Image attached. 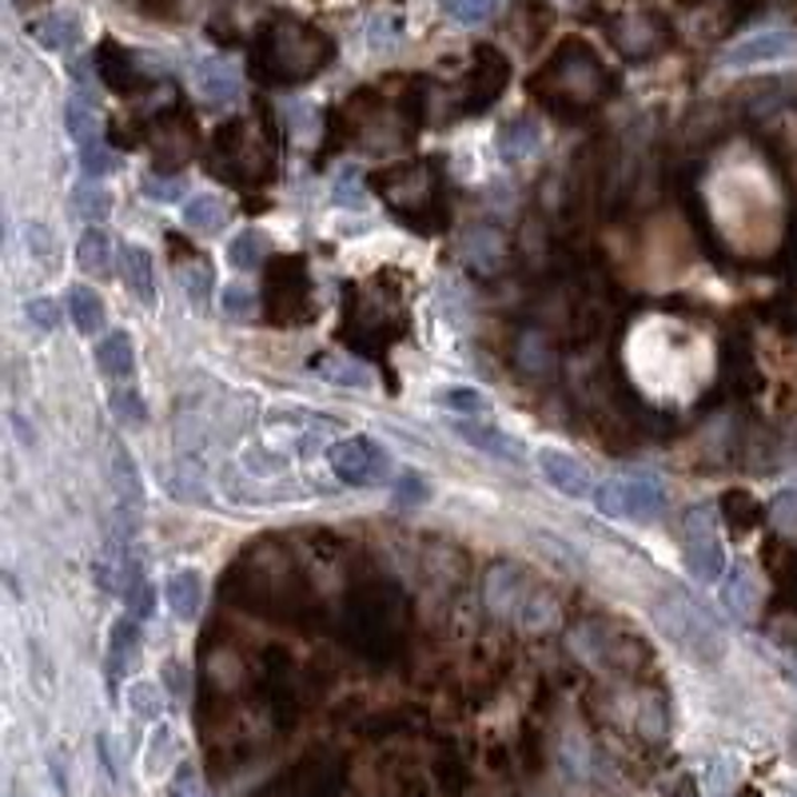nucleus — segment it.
I'll return each mask as SVG.
<instances>
[{"label": "nucleus", "instance_id": "obj_3", "mask_svg": "<svg viewBox=\"0 0 797 797\" xmlns=\"http://www.w3.org/2000/svg\"><path fill=\"white\" fill-rule=\"evenodd\" d=\"M654 618H658V627H662V634H666L686 658H697V662H714V658H722V646H726L722 627H717L706 610L697 607L686 590H670V594L658 598Z\"/></svg>", "mask_w": 797, "mask_h": 797}, {"label": "nucleus", "instance_id": "obj_43", "mask_svg": "<svg viewBox=\"0 0 797 797\" xmlns=\"http://www.w3.org/2000/svg\"><path fill=\"white\" fill-rule=\"evenodd\" d=\"M128 706L136 710L139 717H156L159 714V690L152 682H136L128 686Z\"/></svg>", "mask_w": 797, "mask_h": 797}, {"label": "nucleus", "instance_id": "obj_37", "mask_svg": "<svg viewBox=\"0 0 797 797\" xmlns=\"http://www.w3.org/2000/svg\"><path fill=\"white\" fill-rule=\"evenodd\" d=\"M722 510L729 515V527H737V530L754 527L757 518H762V507H757L746 490H729V495L722 498Z\"/></svg>", "mask_w": 797, "mask_h": 797}, {"label": "nucleus", "instance_id": "obj_18", "mask_svg": "<svg viewBox=\"0 0 797 797\" xmlns=\"http://www.w3.org/2000/svg\"><path fill=\"white\" fill-rule=\"evenodd\" d=\"M538 144H542V128H538V124H535L530 116L507 120V124L498 128V156L510 159V164H518V159L535 156Z\"/></svg>", "mask_w": 797, "mask_h": 797}, {"label": "nucleus", "instance_id": "obj_44", "mask_svg": "<svg viewBox=\"0 0 797 797\" xmlns=\"http://www.w3.org/2000/svg\"><path fill=\"white\" fill-rule=\"evenodd\" d=\"M224 311L228 315H248V311H256V296L244 283H228L224 288Z\"/></svg>", "mask_w": 797, "mask_h": 797}, {"label": "nucleus", "instance_id": "obj_35", "mask_svg": "<svg viewBox=\"0 0 797 797\" xmlns=\"http://www.w3.org/2000/svg\"><path fill=\"white\" fill-rule=\"evenodd\" d=\"M726 607L734 610V614H742V618H749V614H754V607H757V582L742 567L729 570Z\"/></svg>", "mask_w": 797, "mask_h": 797}, {"label": "nucleus", "instance_id": "obj_27", "mask_svg": "<svg viewBox=\"0 0 797 797\" xmlns=\"http://www.w3.org/2000/svg\"><path fill=\"white\" fill-rule=\"evenodd\" d=\"M455 431L463 438H467L470 447H478V451H487V455H498V458H518V438H510V435H503L498 427H490V423H455Z\"/></svg>", "mask_w": 797, "mask_h": 797}, {"label": "nucleus", "instance_id": "obj_25", "mask_svg": "<svg viewBox=\"0 0 797 797\" xmlns=\"http://www.w3.org/2000/svg\"><path fill=\"white\" fill-rule=\"evenodd\" d=\"M120 594H124V602H128V610L136 618H148L152 607H156V590H152L139 558H128V562H124V587H120Z\"/></svg>", "mask_w": 797, "mask_h": 797}, {"label": "nucleus", "instance_id": "obj_2", "mask_svg": "<svg viewBox=\"0 0 797 797\" xmlns=\"http://www.w3.org/2000/svg\"><path fill=\"white\" fill-rule=\"evenodd\" d=\"M607 89V72L598 64L594 49L582 40H567L555 56L547 60V69L530 80V92L542 96L555 112H578L590 108Z\"/></svg>", "mask_w": 797, "mask_h": 797}, {"label": "nucleus", "instance_id": "obj_30", "mask_svg": "<svg viewBox=\"0 0 797 797\" xmlns=\"http://www.w3.org/2000/svg\"><path fill=\"white\" fill-rule=\"evenodd\" d=\"M311 371H319L331 383H343V387H371V371L355 359H335V355H315L311 359Z\"/></svg>", "mask_w": 797, "mask_h": 797}, {"label": "nucleus", "instance_id": "obj_1", "mask_svg": "<svg viewBox=\"0 0 797 797\" xmlns=\"http://www.w3.org/2000/svg\"><path fill=\"white\" fill-rule=\"evenodd\" d=\"M331 40L315 32L303 20H276L263 29L256 44V69L271 84H296V80L315 76L331 60Z\"/></svg>", "mask_w": 797, "mask_h": 797}, {"label": "nucleus", "instance_id": "obj_13", "mask_svg": "<svg viewBox=\"0 0 797 797\" xmlns=\"http://www.w3.org/2000/svg\"><path fill=\"white\" fill-rule=\"evenodd\" d=\"M507 80H510L507 56L498 49H478L475 69H470V80H467V112H483L490 100L503 96Z\"/></svg>", "mask_w": 797, "mask_h": 797}, {"label": "nucleus", "instance_id": "obj_38", "mask_svg": "<svg viewBox=\"0 0 797 797\" xmlns=\"http://www.w3.org/2000/svg\"><path fill=\"white\" fill-rule=\"evenodd\" d=\"M179 283H184V291H188V299H196L199 308H204V299H208L211 291V271L204 259H188L184 268H179Z\"/></svg>", "mask_w": 797, "mask_h": 797}, {"label": "nucleus", "instance_id": "obj_10", "mask_svg": "<svg viewBox=\"0 0 797 797\" xmlns=\"http://www.w3.org/2000/svg\"><path fill=\"white\" fill-rule=\"evenodd\" d=\"M328 463H331V470H335L339 483H348V487H368V483H375V478L383 475L387 455H383L379 443L355 435V438L335 443V447L328 451Z\"/></svg>", "mask_w": 797, "mask_h": 797}, {"label": "nucleus", "instance_id": "obj_22", "mask_svg": "<svg viewBox=\"0 0 797 797\" xmlns=\"http://www.w3.org/2000/svg\"><path fill=\"white\" fill-rule=\"evenodd\" d=\"M64 299H69V315H72V323H76V331H84V335L104 331L108 311H104V299H100L96 291L84 288V283H72Z\"/></svg>", "mask_w": 797, "mask_h": 797}, {"label": "nucleus", "instance_id": "obj_50", "mask_svg": "<svg viewBox=\"0 0 797 797\" xmlns=\"http://www.w3.org/2000/svg\"><path fill=\"white\" fill-rule=\"evenodd\" d=\"M29 248L37 251V256H44V259L52 256V231L44 228V224H32V228H29Z\"/></svg>", "mask_w": 797, "mask_h": 797}, {"label": "nucleus", "instance_id": "obj_24", "mask_svg": "<svg viewBox=\"0 0 797 797\" xmlns=\"http://www.w3.org/2000/svg\"><path fill=\"white\" fill-rule=\"evenodd\" d=\"M32 37H37L44 49L64 52V49H72V44L80 40V20L72 17V12H49L44 20H37V24H32Z\"/></svg>", "mask_w": 797, "mask_h": 797}, {"label": "nucleus", "instance_id": "obj_51", "mask_svg": "<svg viewBox=\"0 0 797 797\" xmlns=\"http://www.w3.org/2000/svg\"><path fill=\"white\" fill-rule=\"evenodd\" d=\"M794 754H797V737H794Z\"/></svg>", "mask_w": 797, "mask_h": 797}, {"label": "nucleus", "instance_id": "obj_23", "mask_svg": "<svg viewBox=\"0 0 797 797\" xmlns=\"http://www.w3.org/2000/svg\"><path fill=\"white\" fill-rule=\"evenodd\" d=\"M64 128H69V136L76 139L80 148L100 144V116H96V108L89 104L84 92L69 96V104H64Z\"/></svg>", "mask_w": 797, "mask_h": 797}, {"label": "nucleus", "instance_id": "obj_15", "mask_svg": "<svg viewBox=\"0 0 797 797\" xmlns=\"http://www.w3.org/2000/svg\"><path fill=\"white\" fill-rule=\"evenodd\" d=\"M538 467L547 475L550 487H558L562 495L570 498H587L594 490V478H590V467L582 458L567 455V451H555V447H542L538 451Z\"/></svg>", "mask_w": 797, "mask_h": 797}, {"label": "nucleus", "instance_id": "obj_17", "mask_svg": "<svg viewBox=\"0 0 797 797\" xmlns=\"http://www.w3.org/2000/svg\"><path fill=\"white\" fill-rule=\"evenodd\" d=\"M96 72L112 92H120V96H128V92H136L139 84H144V80H139L136 60L120 49V44H112V40L96 52Z\"/></svg>", "mask_w": 797, "mask_h": 797}, {"label": "nucleus", "instance_id": "obj_42", "mask_svg": "<svg viewBox=\"0 0 797 797\" xmlns=\"http://www.w3.org/2000/svg\"><path fill=\"white\" fill-rule=\"evenodd\" d=\"M438 786L447 789L451 797H458L467 789V766H463L458 757H443V762H438Z\"/></svg>", "mask_w": 797, "mask_h": 797}, {"label": "nucleus", "instance_id": "obj_21", "mask_svg": "<svg viewBox=\"0 0 797 797\" xmlns=\"http://www.w3.org/2000/svg\"><path fill=\"white\" fill-rule=\"evenodd\" d=\"M164 594H168V607L176 610V618L192 622L199 614V602H204V578H199V570H176Z\"/></svg>", "mask_w": 797, "mask_h": 797}, {"label": "nucleus", "instance_id": "obj_7", "mask_svg": "<svg viewBox=\"0 0 797 797\" xmlns=\"http://www.w3.org/2000/svg\"><path fill=\"white\" fill-rule=\"evenodd\" d=\"M263 311L271 323H299L311 315V279L303 259H276L263 276Z\"/></svg>", "mask_w": 797, "mask_h": 797}, {"label": "nucleus", "instance_id": "obj_4", "mask_svg": "<svg viewBox=\"0 0 797 797\" xmlns=\"http://www.w3.org/2000/svg\"><path fill=\"white\" fill-rule=\"evenodd\" d=\"M351 630H355L359 650L368 654H383V650L398 646V630H403V614H398V590L383 587H359L351 598Z\"/></svg>", "mask_w": 797, "mask_h": 797}, {"label": "nucleus", "instance_id": "obj_41", "mask_svg": "<svg viewBox=\"0 0 797 797\" xmlns=\"http://www.w3.org/2000/svg\"><path fill=\"white\" fill-rule=\"evenodd\" d=\"M80 164H84L89 176H108V172H116V152H108L104 148V139H100V144L80 148Z\"/></svg>", "mask_w": 797, "mask_h": 797}, {"label": "nucleus", "instance_id": "obj_39", "mask_svg": "<svg viewBox=\"0 0 797 797\" xmlns=\"http://www.w3.org/2000/svg\"><path fill=\"white\" fill-rule=\"evenodd\" d=\"M112 411H116L120 423H144V418H148L144 398H139V391H132V387L112 391Z\"/></svg>", "mask_w": 797, "mask_h": 797}, {"label": "nucleus", "instance_id": "obj_11", "mask_svg": "<svg viewBox=\"0 0 797 797\" xmlns=\"http://www.w3.org/2000/svg\"><path fill=\"white\" fill-rule=\"evenodd\" d=\"M268 168V159L256 156V136H251V128L244 124V120H231L228 128H219L216 136V172L219 176L236 179V184H248V176L244 172H256Z\"/></svg>", "mask_w": 797, "mask_h": 797}, {"label": "nucleus", "instance_id": "obj_28", "mask_svg": "<svg viewBox=\"0 0 797 797\" xmlns=\"http://www.w3.org/2000/svg\"><path fill=\"white\" fill-rule=\"evenodd\" d=\"M224 219H228V204L219 196H192L188 204H184V224H188L192 231H204V236H211V231L224 228Z\"/></svg>", "mask_w": 797, "mask_h": 797}, {"label": "nucleus", "instance_id": "obj_32", "mask_svg": "<svg viewBox=\"0 0 797 797\" xmlns=\"http://www.w3.org/2000/svg\"><path fill=\"white\" fill-rule=\"evenodd\" d=\"M76 259H80V268L89 271V276H108V263H112V244H108V231H100V228H92V231H84V239H80V248H76Z\"/></svg>", "mask_w": 797, "mask_h": 797}, {"label": "nucleus", "instance_id": "obj_9", "mask_svg": "<svg viewBox=\"0 0 797 797\" xmlns=\"http://www.w3.org/2000/svg\"><path fill=\"white\" fill-rule=\"evenodd\" d=\"M797 56V32L789 29H762L734 40L722 52V69H757V64H777V60Z\"/></svg>", "mask_w": 797, "mask_h": 797}, {"label": "nucleus", "instance_id": "obj_8", "mask_svg": "<svg viewBox=\"0 0 797 797\" xmlns=\"http://www.w3.org/2000/svg\"><path fill=\"white\" fill-rule=\"evenodd\" d=\"M682 547H686V567L697 582H717V575L726 570V555H722V542H717L714 530V515L706 507H697L686 515V527H682Z\"/></svg>", "mask_w": 797, "mask_h": 797}, {"label": "nucleus", "instance_id": "obj_47", "mask_svg": "<svg viewBox=\"0 0 797 797\" xmlns=\"http://www.w3.org/2000/svg\"><path fill=\"white\" fill-rule=\"evenodd\" d=\"M398 503H423L427 498V478L415 475V470H407V475L398 478Z\"/></svg>", "mask_w": 797, "mask_h": 797}, {"label": "nucleus", "instance_id": "obj_16", "mask_svg": "<svg viewBox=\"0 0 797 797\" xmlns=\"http://www.w3.org/2000/svg\"><path fill=\"white\" fill-rule=\"evenodd\" d=\"M120 279H124L128 296H136L144 308L156 303V268H152L148 248L124 244V251H120Z\"/></svg>", "mask_w": 797, "mask_h": 797}, {"label": "nucleus", "instance_id": "obj_46", "mask_svg": "<svg viewBox=\"0 0 797 797\" xmlns=\"http://www.w3.org/2000/svg\"><path fill=\"white\" fill-rule=\"evenodd\" d=\"M29 319H32V328L52 331V328H56L60 311H56V303H52V299H32V303H29Z\"/></svg>", "mask_w": 797, "mask_h": 797}, {"label": "nucleus", "instance_id": "obj_6", "mask_svg": "<svg viewBox=\"0 0 797 797\" xmlns=\"http://www.w3.org/2000/svg\"><path fill=\"white\" fill-rule=\"evenodd\" d=\"M594 503L607 518H638V522H650V518H658L666 510V487H662V478L646 475V470H638V475H614L594 490Z\"/></svg>", "mask_w": 797, "mask_h": 797}, {"label": "nucleus", "instance_id": "obj_45", "mask_svg": "<svg viewBox=\"0 0 797 797\" xmlns=\"http://www.w3.org/2000/svg\"><path fill=\"white\" fill-rule=\"evenodd\" d=\"M144 196H152V199H159V204H168V199H179L184 196V184L179 179H159V176H148L144 184Z\"/></svg>", "mask_w": 797, "mask_h": 797}, {"label": "nucleus", "instance_id": "obj_19", "mask_svg": "<svg viewBox=\"0 0 797 797\" xmlns=\"http://www.w3.org/2000/svg\"><path fill=\"white\" fill-rule=\"evenodd\" d=\"M766 567H769V578H774L777 598H782L789 610H797V550L786 547V542H769Z\"/></svg>", "mask_w": 797, "mask_h": 797}, {"label": "nucleus", "instance_id": "obj_31", "mask_svg": "<svg viewBox=\"0 0 797 797\" xmlns=\"http://www.w3.org/2000/svg\"><path fill=\"white\" fill-rule=\"evenodd\" d=\"M72 211H76L84 224L96 228V224H104L112 211V192L100 188V184H80V188L72 192Z\"/></svg>", "mask_w": 797, "mask_h": 797}, {"label": "nucleus", "instance_id": "obj_36", "mask_svg": "<svg viewBox=\"0 0 797 797\" xmlns=\"http://www.w3.org/2000/svg\"><path fill=\"white\" fill-rule=\"evenodd\" d=\"M438 403L447 411H458V415H483L487 411V395L475 387H463V383H451V387H438Z\"/></svg>", "mask_w": 797, "mask_h": 797}, {"label": "nucleus", "instance_id": "obj_48", "mask_svg": "<svg viewBox=\"0 0 797 797\" xmlns=\"http://www.w3.org/2000/svg\"><path fill=\"white\" fill-rule=\"evenodd\" d=\"M395 32L398 24L391 17H375L371 20V49H391L395 44Z\"/></svg>", "mask_w": 797, "mask_h": 797}, {"label": "nucleus", "instance_id": "obj_5", "mask_svg": "<svg viewBox=\"0 0 797 797\" xmlns=\"http://www.w3.org/2000/svg\"><path fill=\"white\" fill-rule=\"evenodd\" d=\"M383 199L391 204L398 219L418 224V228H435L438 219L447 216V208L438 204V184L427 168H415V164H398V168L383 172L375 179Z\"/></svg>", "mask_w": 797, "mask_h": 797}, {"label": "nucleus", "instance_id": "obj_40", "mask_svg": "<svg viewBox=\"0 0 797 797\" xmlns=\"http://www.w3.org/2000/svg\"><path fill=\"white\" fill-rule=\"evenodd\" d=\"M112 475H116L120 483V495H124V503H136L139 507V475H136V463H132L124 451H116V463H112Z\"/></svg>", "mask_w": 797, "mask_h": 797}, {"label": "nucleus", "instance_id": "obj_33", "mask_svg": "<svg viewBox=\"0 0 797 797\" xmlns=\"http://www.w3.org/2000/svg\"><path fill=\"white\" fill-rule=\"evenodd\" d=\"M263 256H268V236H263V231H256V228L239 231V236L228 244V263H231V268H239V271H251Z\"/></svg>", "mask_w": 797, "mask_h": 797}, {"label": "nucleus", "instance_id": "obj_49", "mask_svg": "<svg viewBox=\"0 0 797 797\" xmlns=\"http://www.w3.org/2000/svg\"><path fill=\"white\" fill-rule=\"evenodd\" d=\"M168 797H204L199 794V786H196V774H192L188 766L179 769L176 774V782H172V794Z\"/></svg>", "mask_w": 797, "mask_h": 797}, {"label": "nucleus", "instance_id": "obj_34", "mask_svg": "<svg viewBox=\"0 0 797 797\" xmlns=\"http://www.w3.org/2000/svg\"><path fill=\"white\" fill-rule=\"evenodd\" d=\"M443 12H447L455 24H467V29H478V24H487L495 20L498 12V0H443Z\"/></svg>", "mask_w": 797, "mask_h": 797}, {"label": "nucleus", "instance_id": "obj_20", "mask_svg": "<svg viewBox=\"0 0 797 797\" xmlns=\"http://www.w3.org/2000/svg\"><path fill=\"white\" fill-rule=\"evenodd\" d=\"M614 44L627 56H650V52L662 44V32L650 17H627L614 24Z\"/></svg>", "mask_w": 797, "mask_h": 797}, {"label": "nucleus", "instance_id": "obj_29", "mask_svg": "<svg viewBox=\"0 0 797 797\" xmlns=\"http://www.w3.org/2000/svg\"><path fill=\"white\" fill-rule=\"evenodd\" d=\"M136 646H139V630H136V622H128V618H120L116 627H112V650H108V677H112V682H120V677H124L128 662H132V658H136Z\"/></svg>", "mask_w": 797, "mask_h": 797}, {"label": "nucleus", "instance_id": "obj_26", "mask_svg": "<svg viewBox=\"0 0 797 797\" xmlns=\"http://www.w3.org/2000/svg\"><path fill=\"white\" fill-rule=\"evenodd\" d=\"M96 368L108 379H128L132 375V339L124 331H112L96 343Z\"/></svg>", "mask_w": 797, "mask_h": 797}, {"label": "nucleus", "instance_id": "obj_12", "mask_svg": "<svg viewBox=\"0 0 797 797\" xmlns=\"http://www.w3.org/2000/svg\"><path fill=\"white\" fill-rule=\"evenodd\" d=\"M590 638H598L602 646H582L590 658H594L598 666L614 670V674H634L642 662H650V646L642 638L627 634V630H614V627H590Z\"/></svg>", "mask_w": 797, "mask_h": 797}, {"label": "nucleus", "instance_id": "obj_14", "mask_svg": "<svg viewBox=\"0 0 797 797\" xmlns=\"http://www.w3.org/2000/svg\"><path fill=\"white\" fill-rule=\"evenodd\" d=\"M192 89H196L199 100H208V104H236L239 92H244V76H239V69L231 60L208 56L192 69Z\"/></svg>", "mask_w": 797, "mask_h": 797}]
</instances>
